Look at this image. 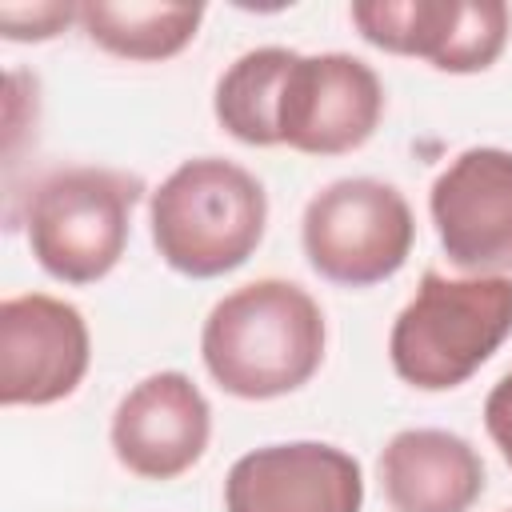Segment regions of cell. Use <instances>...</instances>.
Masks as SVG:
<instances>
[{"label":"cell","instance_id":"obj_4","mask_svg":"<svg viewBox=\"0 0 512 512\" xmlns=\"http://www.w3.org/2000/svg\"><path fill=\"white\" fill-rule=\"evenodd\" d=\"M144 184L120 168H56L40 176L28 192L24 232L36 264L64 284L104 280L124 248L132 228V208L140 204Z\"/></svg>","mask_w":512,"mask_h":512},{"label":"cell","instance_id":"obj_1","mask_svg":"<svg viewBox=\"0 0 512 512\" xmlns=\"http://www.w3.org/2000/svg\"><path fill=\"white\" fill-rule=\"evenodd\" d=\"M200 356L228 396H288L304 388L324 360V312L292 280H252L208 312Z\"/></svg>","mask_w":512,"mask_h":512},{"label":"cell","instance_id":"obj_3","mask_svg":"<svg viewBox=\"0 0 512 512\" xmlns=\"http://www.w3.org/2000/svg\"><path fill=\"white\" fill-rule=\"evenodd\" d=\"M512 336V276L424 272L416 296L400 308L388 356L404 384L420 392L460 388Z\"/></svg>","mask_w":512,"mask_h":512},{"label":"cell","instance_id":"obj_16","mask_svg":"<svg viewBox=\"0 0 512 512\" xmlns=\"http://www.w3.org/2000/svg\"><path fill=\"white\" fill-rule=\"evenodd\" d=\"M484 428L492 436V444L500 448V456L512 464V372H504L496 380V388L484 400Z\"/></svg>","mask_w":512,"mask_h":512},{"label":"cell","instance_id":"obj_14","mask_svg":"<svg viewBox=\"0 0 512 512\" xmlns=\"http://www.w3.org/2000/svg\"><path fill=\"white\" fill-rule=\"evenodd\" d=\"M204 20L200 4H108L88 0L80 4V24L92 44L124 60H168L196 36Z\"/></svg>","mask_w":512,"mask_h":512},{"label":"cell","instance_id":"obj_13","mask_svg":"<svg viewBox=\"0 0 512 512\" xmlns=\"http://www.w3.org/2000/svg\"><path fill=\"white\" fill-rule=\"evenodd\" d=\"M296 56L300 52H292V48L268 44V48H252L228 64V72L216 80V96H212V112L228 136H236L240 144H252V148L280 144L276 108H280V92H284V80H288V68Z\"/></svg>","mask_w":512,"mask_h":512},{"label":"cell","instance_id":"obj_6","mask_svg":"<svg viewBox=\"0 0 512 512\" xmlns=\"http://www.w3.org/2000/svg\"><path fill=\"white\" fill-rule=\"evenodd\" d=\"M352 24L384 52L464 76L496 64L512 12L504 0H356Z\"/></svg>","mask_w":512,"mask_h":512},{"label":"cell","instance_id":"obj_11","mask_svg":"<svg viewBox=\"0 0 512 512\" xmlns=\"http://www.w3.org/2000/svg\"><path fill=\"white\" fill-rule=\"evenodd\" d=\"M212 436V408L184 372L144 376L112 412V452L144 480L188 472Z\"/></svg>","mask_w":512,"mask_h":512},{"label":"cell","instance_id":"obj_15","mask_svg":"<svg viewBox=\"0 0 512 512\" xmlns=\"http://www.w3.org/2000/svg\"><path fill=\"white\" fill-rule=\"evenodd\" d=\"M72 20H80V4H0V32L8 40H52Z\"/></svg>","mask_w":512,"mask_h":512},{"label":"cell","instance_id":"obj_7","mask_svg":"<svg viewBox=\"0 0 512 512\" xmlns=\"http://www.w3.org/2000/svg\"><path fill=\"white\" fill-rule=\"evenodd\" d=\"M384 116V84L360 56L320 52L296 56L280 92V144L308 156H340L376 132Z\"/></svg>","mask_w":512,"mask_h":512},{"label":"cell","instance_id":"obj_9","mask_svg":"<svg viewBox=\"0 0 512 512\" xmlns=\"http://www.w3.org/2000/svg\"><path fill=\"white\" fill-rule=\"evenodd\" d=\"M92 340L76 304L24 292L0 304V404H56L88 372Z\"/></svg>","mask_w":512,"mask_h":512},{"label":"cell","instance_id":"obj_8","mask_svg":"<svg viewBox=\"0 0 512 512\" xmlns=\"http://www.w3.org/2000/svg\"><path fill=\"white\" fill-rule=\"evenodd\" d=\"M444 256L472 276H512V152L468 148L428 192Z\"/></svg>","mask_w":512,"mask_h":512},{"label":"cell","instance_id":"obj_12","mask_svg":"<svg viewBox=\"0 0 512 512\" xmlns=\"http://www.w3.org/2000/svg\"><path fill=\"white\" fill-rule=\"evenodd\" d=\"M392 512H468L484 492L476 448L444 428H404L380 452Z\"/></svg>","mask_w":512,"mask_h":512},{"label":"cell","instance_id":"obj_2","mask_svg":"<svg viewBox=\"0 0 512 512\" xmlns=\"http://www.w3.org/2000/svg\"><path fill=\"white\" fill-rule=\"evenodd\" d=\"M148 220L168 268L212 280L256 252L268 224V196L248 168L224 156H196L152 192Z\"/></svg>","mask_w":512,"mask_h":512},{"label":"cell","instance_id":"obj_10","mask_svg":"<svg viewBox=\"0 0 512 512\" xmlns=\"http://www.w3.org/2000/svg\"><path fill=\"white\" fill-rule=\"evenodd\" d=\"M360 504V460L320 440L252 448L224 480L228 512H360Z\"/></svg>","mask_w":512,"mask_h":512},{"label":"cell","instance_id":"obj_5","mask_svg":"<svg viewBox=\"0 0 512 512\" xmlns=\"http://www.w3.org/2000/svg\"><path fill=\"white\" fill-rule=\"evenodd\" d=\"M300 240L308 264L324 280L368 288L404 268L416 220L400 188L372 176H344L308 200Z\"/></svg>","mask_w":512,"mask_h":512}]
</instances>
